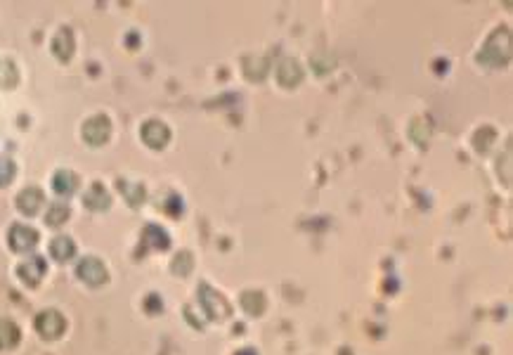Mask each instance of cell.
<instances>
[{"label": "cell", "instance_id": "cell-1", "mask_svg": "<svg viewBox=\"0 0 513 355\" xmlns=\"http://www.w3.org/2000/svg\"><path fill=\"white\" fill-rule=\"evenodd\" d=\"M36 329H38L41 337L57 339V337H62V332H64V318H62L57 310H46V313L38 315Z\"/></svg>", "mask_w": 513, "mask_h": 355}, {"label": "cell", "instance_id": "cell-2", "mask_svg": "<svg viewBox=\"0 0 513 355\" xmlns=\"http://www.w3.org/2000/svg\"><path fill=\"white\" fill-rule=\"evenodd\" d=\"M199 299H201V303H204V308L208 310V315H211V318L223 320V318L230 315V306H227V301L223 299V296L215 294V291L208 287V284H201Z\"/></svg>", "mask_w": 513, "mask_h": 355}, {"label": "cell", "instance_id": "cell-3", "mask_svg": "<svg viewBox=\"0 0 513 355\" xmlns=\"http://www.w3.org/2000/svg\"><path fill=\"white\" fill-rule=\"evenodd\" d=\"M8 242L15 251H31L38 244V232L29 225H12Z\"/></svg>", "mask_w": 513, "mask_h": 355}, {"label": "cell", "instance_id": "cell-4", "mask_svg": "<svg viewBox=\"0 0 513 355\" xmlns=\"http://www.w3.org/2000/svg\"><path fill=\"white\" fill-rule=\"evenodd\" d=\"M76 272H78L81 280L93 284V287L107 282V268L102 261H97V258H83V261L78 263V270Z\"/></svg>", "mask_w": 513, "mask_h": 355}, {"label": "cell", "instance_id": "cell-5", "mask_svg": "<svg viewBox=\"0 0 513 355\" xmlns=\"http://www.w3.org/2000/svg\"><path fill=\"white\" fill-rule=\"evenodd\" d=\"M109 133H111V123L107 116H93L90 121H86V126H83V138L90 145H104Z\"/></svg>", "mask_w": 513, "mask_h": 355}, {"label": "cell", "instance_id": "cell-6", "mask_svg": "<svg viewBox=\"0 0 513 355\" xmlns=\"http://www.w3.org/2000/svg\"><path fill=\"white\" fill-rule=\"evenodd\" d=\"M142 140L154 149H161L170 140V133L161 121H147L142 126Z\"/></svg>", "mask_w": 513, "mask_h": 355}, {"label": "cell", "instance_id": "cell-7", "mask_svg": "<svg viewBox=\"0 0 513 355\" xmlns=\"http://www.w3.org/2000/svg\"><path fill=\"white\" fill-rule=\"evenodd\" d=\"M43 275H46V261H43V258H38V256L29 258L27 263L19 265V277H22L27 284H31V287L41 282Z\"/></svg>", "mask_w": 513, "mask_h": 355}, {"label": "cell", "instance_id": "cell-8", "mask_svg": "<svg viewBox=\"0 0 513 355\" xmlns=\"http://www.w3.org/2000/svg\"><path fill=\"white\" fill-rule=\"evenodd\" d=\"M83 204L88 208H93V211H104L107 206L111 204L109 199V192L104 189V185H100V182H95V185L88 189L86 196H83Z\"/></svg>", "mask_w": 513, "mask_h": 355}, {"label": "cell", "instance_id": "cell-9", "mask_svg": "<svg viewBox=\"0 0 513 355\" xmlns=\"http://www.w3.org/2000/svg\"><path fill=\"white\" fill-rule=\"evenodd\" d=\"M17 206L22 208L27 215L38 213V208L43 206V192H41V189H36V187L24 189V192L17 196Z\"/></svg>", "mask_w": 513, "mask_h": 355}, {"label": "cell", "instance_id": "cell-10", "mask_svg": "<svg viewBox=\"0 0 513 355\" xmlns=\"http://www.w3.org/2000/svg\"><path fill=\"white\" fill-rule=\"evenodd\" d=\"M53 53L60 57V60H69V57L74 55V36L69 29H62L60 34L55 36V43H53Z\"/></svg>", "mask_w": 513, "mask_h": 355}, {"label": "cell", "instance_id": "cell-11", "mask_svg": "<svg viewBox=\"0 0 513 355\" xmlns=\"http://www.w3.org/2000/svg\"><path fill=\"white\" fill-rule=\"evenodd\" d=\"M277 76H280V81H282V86H296L301 81V67L296 65L294 60H284L282 65H280V72H277Z\"/></svg>", "mask_w": 513, "mask_h": 355}, {"label": "cell", "instance_id": "cell-12", "mask_svg": "<svg viewBox=\"0 0 513 355\" xmlns=\"http://www.w3.org/2000/svg\"><path fill=\"white\" fill-rule=\"evenodd\" d=\"M53 187L57 189V194H74L76 187H78V178L71 170H60L53 180Z\"/></svg>", "mask_w": 513, "mask_h": 355}, {"label": "cell", "instance_id": "cell-13", "mask_svg": "<svg viewBox=\"0 0 513 355\" xmlns=\"http://www.w3.org/2000/svg\"><path fill=\"white\" fill-rule=\"evenodd\" d=\"M50 253H53V258H57V261H69V258L74 256L76 249H74V242L69 237H57L53 244H50Z\"/></svg>", "mask_w": 513, "mask_h": 355}, {"label": "cell", "instance_id": "cell-14", "mask_svg": "<svg viewBox=\"0 0 513 355\" xmlns=\"http://www.w3.org/2000/svg\"><path fill=\"white\" fill-rule=\"evenodd\" d=\"M142 244L154 246V249H166L168 246V234L156 225H149L142 234Z\"/></svg>", "mask_w": 513, "mask_h": 355}, {"label": "cell", "instance_id": "cell-15", "mask_svg": "<svg viewBox=\"0 0 513 355\" xmlns=\"http://www.w3.org/2000/svg\"><path fill=\"white\" fill-rule=\"evenodd\" d=\"M19 341V329L15 322L0 320V348H12Z\"/></svg>", "mask_w": 513, "mask_h": 355}, {"label": "cell", "instance_id": "cell-16", "mask_svg": "<svg viewBox=\"0 0 513 355\" xmlns=\"http://www.w3.org/2000/svg\"><path fill=\"white\" fill-rule=\"evenodd\" d=\"M17 67L10 60H0V88H12L17 83Z\"/></svg>", "mask_w": 513, "mask_h": 355}, {"label": "cell", "instance_id": "cell-17", "mask_svg": "<svg viewBox=\"0 0 513 355\" xmlns=\"http://www.w3.org/2000/svg\"><path fill=\"white\" fill-rule=\"evenodd\" d=\"M121 189H123L125 199L130 201V206L142 204V199H144V187H142V185H132V182H121Z\"/></svg>", "mask_w": 513, "mask_h": 355}, {"label": "cell", "instance_id": "cell-18", "mask_svg": "<svg viewBox=\"0 0 513 355\" xmlns=\"http://www.w3.org/2000/svg\"><path fill=\"white\" fill-rule=\"evenodd\" d=\"M67 218H69V208L64 204H53V206H50L48 215H46L48 225H62Z\"/></svg>", "mask_w": 513, "mask_h": 355}, {"label": "cell", "instance_id": "cell-19", "mask_svg": "<svg viewBox=\"0 0 513 355\" xmlns=\"http://www.w3.org/2000/svg\"><path fill=\"white\" fill-rule=\"evenodd\" d=\"M12 178H15V163L10 156H0V187L10 185Z\"/></svg>", "mask_w": 513, "mask_h": 355}, {"label": "cell", "instance_id": "cell-20", "mask_svg": "<svg viewBox=\"0 0 513 355\" xmlns=\"http://www.w3.org/2000/svg\"><path fill=\"white\" fill-rule=\"evenodd\" d=\"M237 355H256L253 351H242V353H237Z\"/></svg>", "mask_w": 513, "mask_h": 355}]
</instances>
